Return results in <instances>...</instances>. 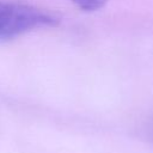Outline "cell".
Instances as JSON below:
<instances>
[{
    "mask_svg": "<svg viewBox=\"0 0 153 153\" xmlns=\"http://www.w3.org/2000/svg\"><path fill=\"white\" fill-rule=\"evenodd\" d=\"M56 24L57 18L41 8L0 0V41H8L32 30Z\"/></svg>",
    "mask_w": 153,
    "mask_h": 153,
    "instance_id": "6da1fadb",
    "label": "cell"
},
{
    "mask_svg": "<svg viewBox=\"0 0 153 153\" xmlns=\"http://www.w3.org/2000/svg\"><path fill=\"white\" fill-rule=\"evenodd\" d=\"M78 8L85 12H93L102 8L108 0H71Z\"/></svg>",
    "mask_w": 153,
    "mask_h": 153,
    "instance_id": "7a4b0ae2",
    "label": "cell"
}]
</instances>
